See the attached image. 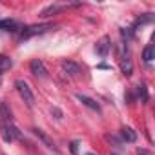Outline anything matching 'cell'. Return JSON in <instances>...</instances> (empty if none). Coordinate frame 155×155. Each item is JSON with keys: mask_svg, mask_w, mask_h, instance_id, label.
I'll list each match as a JSON object with an SVG mask.
<instances>
[{"mask_svg": "<svg viewBox=\"0 0 155 155\" xmlns=\"http://www.w3.org/2000/svg\"><path fill=\"white\" fill-rule=\"evenodd\" d=\"M11 66H13V60H11L9 57L0 55V71H6V69H9Z\"/></svg>", "mask_w": 155, "mask_h": 155, "instance_id": "obj_12", "label": "cell"}, {"mask_svg": "<svg viewBox=\"0 0 155 155\" xmlns=\"http://www.w3.org/2000/svg\"><path fill=\"white\" fill-rule=\"evenodd\" d=\"M110 48H111V40H110L108 35L101 37V40H99L97 46H95V49H97V53H99L101 57H106V55L110 53Z\"/></svg>", "mask_w": 155, "mask_h": 155, "instance_id": "obj_4", "label": "cell"}, {"mask_svg": "<svg viewBox=\"0 0 155 155\" xmlns=\"http://www.w3.org/2000/svg\"><path fill=\"white\" fill-rule=\"evenodd\" d=\"M155 58V48L151 46V44H148L146 48H144V51H142V60L144 62H151Z\"/></svg>", "mask_w": 155, "mask_h": 155, "instance_id": "obj_11", "label": "cell"}, {"mask_svg": "<svg viewBox=\"0 0 155 155\" xmlns=\"http://www.w3.org/2000/svg\"><path fill=\"white\" fill-rule=\"evenodd\" d=\"M77 99H79L84 106H88L90 110H93V111H101V104H99L97 101H93V99H90V97H86V95H81V93H77Z\"/></svg>", "mask_w": 155, "mask_h": 155, "instance_id": "obj_8", "label": "cell"}, {"mask_svg": "<svg viewBox=\"0 0 155 155\" xmlns=\"http://www.w3.org/2000/svg\"><path fill=\"white\" fill-rule=\"evenodd\" d=\"M15 88H17L18 95L24 99V102H26L28 106H33V104H35V95H33V91H31V88L28 86L26 81H17V82H15Z\"/></svg>", "mask_w": 155, "mask_h": 155, "instance_id": "obj_2", "label": "cell"}, {"mask_svg": "<svg viewBox=\"0 0 155 155\" xmlns=\"http://www.w3.org/2000/svg\"><path fill=\"white\" fill-rule=\"evenodd\" d=\"M68 6H60V4H49L48 8H44L42 11H40V17L42 18H48V17H51V15H57V13H60L62 9H66Z\"/></svg>", "mask_w": 155, "mask_h": 155, "instance_id": "obj_7", "label": "cell"}, {"mask_svg": "<svg viewBox=\"0 0 155 155\" xmlns=\"http://www.w3.org/2000/svg\"><path fill=\"white\" fill-rule=\"evenodd\" d=\"M77 146H79V142H77V140H73V142H71V153H75V155L79 153V150H77Z\"/></svg>", "mask_w": 155, "mask_h": 155, "instance_id": "obj_16", "label": "cell"}, {"mask_svg": "<svg viewBox=\"0 0 155 155\" xmlns=\"http://www.w3.org/2000/svg\"><path fill=\"white\" fill-rule=\"evenodd\" d=\"M51 113H53L57 119H62V111H60L58 108H51Z\"/></svg>", "mask_w": 155, "mask_h": 155, "instance_id": "obj_15", "label": "cell"}, {"mask_svg": "<svg viewBox=\"0 0 155 155\" xmlns=\"http://www.w3.org/2000/svg\"><path fill=\"white\" fill-rule=\"evenodd\" d=\"M88 155H93V153H88Z\"/></svg>", "mask_w": 155, "mask_h": 155, "instance_id": "obj_17", "label": "cell"}, {"mask_svg": "<svg viewBox=\"0 0 155 155\" xmlns=\"http://www.w3.org/2000/svg\"><path fill=\"white\" fill-rule=\"evenodd\" d=\"M31 131H33V133H35V135H37V137H38V139L44 142V144H46V148H49V150H55V142H53V140H51V139H49V137H48V135L42 131V130H38V128H33Z\"/></svg>", "mask_w": 155, "mask_h": 155, "instance_id": "obj_9", "label": "cell"}, {"mask_svg": "<svg viewBox=\"0 0 155 155\" xmlns=\"http://www.w3.org/2000/svg\"><path fill=\"white\" fill-rule=\"evenodd\" d=\"M0 29H2V31H8V33H17V31L22 29V28H20V24H18L17 20H13V18H4V20H0Z\"/></svg>", "mask_w": 155, "mask_h": 155, "instance_id": "obj_5", "label": "cell"}, {"mask_svg": "<svg viewBox=\"0 0 155 155\" xmlns=\"http://www.w3.org/2000/svg\"><path fill=\"white\" fill-rule=\"evenodd\" d=\"M51 29H55L53 24H35V26L24 28L22 33H20V37H22V38H31V37H35V35H44V33H48V31H51Z\"/></svg>", "mask_w": 155, "mask_h": 155, "instance_id": "obj_1", "label": "cell"}, {"mask_svg": "<svg viewBox=\"0 0 155 155\" xmlns=\"http://www.w3.org/2000/svg\"><path fill=\"white\" fill-rule=\"evenodd\" d=\"M29 69H31V73H33L35 77H38V79H46V77H48V69H46L44 62L38 60V58H33V60H31Z\"/></svg>", "mask_w": 155, "mask_h": 155, "instance_id": "obj_3", "label": "cell"}, {"mask_svg": "<svg viewBox=\"0 0 155 155\" xmlns=\"http://www.w3.org/2000/svg\"><path fill=\"white\" fill-rule=\"evenodd\" d=\"M122 73H124L126 77L131 75V62H130V58H126V60L122 62Z\"/></svg>", "mask_w": 155, "mask_h": 155, "instance_id": "obj_14", "label": "cell"}, {"mask_svg": "<svg viewBox=\"0 0 155 155\" xmlns=\"http://www.w3.org/2000/svg\"><path fill=\"white\" fill-rule=\"evenodd\" d=\"M120 137H122V140H126V142H135V140H137V133H135L131 128H122V130H120Z\"/></svg>", "mask_w": 155, "mask_h": 155, "instance_id": "obj_10", "label": "cell"}, {"mask_svg": "<svg viewBox=\"0 0 155 155\" xmlns=\"http://www.w3.org/2000/svg\"><path fill=\"white\" fill-rule=\"evenodd\" d=\"M62 68H64V71H66L68 75H71V77L81 75V66L77 64V62H73V60H62Z\"/></svg>", "mask_w": 155, "mask_h": 155, "instance_id": "obj_6", "label": "cell"}, {"mask_svg": "<svg viewBox=\"0 0 155 155\" xmlns=\"http://www.w3.org/2000/svg\"><path fill=\"white\" fill-rule=\"evenodd\" d=\"M151 20H153V15H151V13H146L144 17H139V18L135 20L133 28H139V26H142V24H148V22H151Z\"/></svg>", "mask_w": 155, "mask_h": 155, "instance_id": "obj_13", "label": "cell"}, {"mask_svg": "<svg viewBox=\"0 0 155 155\" xmlns=\"http://www.w3.org/2000/svg\"><path fill=\"white\" fill-rule=\"evenodd\" d=\"M0 75H2V73H0Z\"/></svg>", "mask_w": 155, "mask_h": 155, "instance_id": "obj_18", "label": "cell"}]
</instances>
